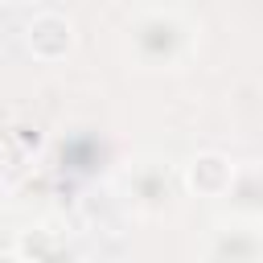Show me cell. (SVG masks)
<instances>
[{
  "instance_id": "6",
  "label": "cell",
  "mask_w": 263,
  "mask_h": 263,
  "mask_svg": "<svg viewBox=\"0 0 263 263\" xmlns=\"http://www.w3.org/2000/svg\"><path fill=\"white\" fill-rule=\"evenodd\" d=\"M12 251H16L21 263H78V251L66 238V230H53L49 222H37V226L21 230Z\"/></svg>"
},
{
  "instance_id": "5",
  "label": "cell",
  "mask_w": 263,
  "mask_h": 263,
  "mask_svg": "<svg viewBox=\"0 0 263 263\" xmlns=\"http://www.w3.org/2000/svg\"><path fill=\"white\" fill-rule=\"evenodd\" d=\"M234 160L226 156V152H197V156H189L185 160V168H181V185L193 193V197H226V189H230V181H234Z\"/></svg>"
},
{
  "instance_id": "1",
  "label": "cell",
  "mask_w": 263,
  "mask_h": 263,
  "mask_svg": "<svg viewBox=\"0 0 263 263\" xmlns=\"http://www.w3.org/2000/svg\"><path fill=\"white\" fill-rule=\"evenodd\" d=\"M123 41L140 70H181L197 53V29L177 8H140L127 21Z\"/></svg>"
},
{
  "instance_id": "4",
  "label": "cell",
  "mask_w": 263,
  "mask_h": 263,
  "mask_svg": "<svg viewBox=\"0 0 263 263\" xmlns=\"http://www.w3.org/2000/svg\"><path fill=\"white\" fill-rule=\"evenodd\" d=\"M25 49L37 62H62L74 53V25L62 12H33L25 25Z\"/></svg>"
},
{
  "instance_id": "7",
  "label": "cell",
  "mask_w": 263,
  "mask_h": 263,
  "mask_svg": "<svg viewBox=\"0 0 263 263\" xmlns=\"http://www.w3.org/2000/svg\"><path fill=\"white\" fill-rule=\"evenodd\" d=\"M0 263H21V259H16V251H0Z\"/></svg>"
},
{
  "instance_id": "2",
  "label": "cell",
  "mask_w": 263,
  "mask_h": 263,
  "mask_svg": "<svg viewBox=\"0 0 263 263\" xmlns=\"http://www.w3.org/2000/svg\"><path fill=\"white\" fill-rule=\"evenodd\" d=\"M263 238H259V218H222L205 230L201 238V259L205 263H259Z\"/></svg>"
},
{
  "instance_id": "3",
  "label": "cell",
  "mask_w": 263,
  "mask_h": 263,
  "mask_svg": "<svg viewBox=\"0 0 263 263\" xmlns=\"http://www.w3.org/2000/svg\"><path fill=\"white\" fill-rule=\"evenodd\" d=\"M177 177L168 173V164L160 160H136L123 177V189H127V201L140 210V214H164L173 205V193H177Z\"/></svg>"
},
{
  "instance_id": "8",
  "label": "cell",
  "mask_w": 263,
  "mask_h": 263,
  "mask_svg": "<svg viewBox=\"0 0 263 263\" xmlns=\"http://www.w3.org/2000/svg\"><path fill=\"white\" fill-rule=\"evenodd\" d=\"M4 4H25V0H4Z\"/></svg>"
}]
</instances>
